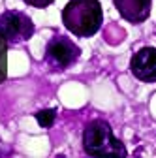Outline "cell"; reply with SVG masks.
<instances>
[{
    "label": "cell",
    "mask_w": 156,
    "mask_h": 158,
    "mask_svg": "<svg viewBox=\"0 0 156 158\" xmlns=\"http://www.w3.org/2000/svg\"><path fill=\"white\" fill-rule=\"evenodd\" d=\"M62 25L77 38L98 34L104 25V10L100 0H68L62 8Z\"/></svg>",
    "instance_id": "obj_1"
},
{
    "label": "cell",
    "mask_w": 156,
    "mask_h": 158,
    "mask_svg": "<svg viewBox=\"0 0 156 158\" xmlns=\"http://www.w3.org/2000/svg\"><path fill=\"white\" fill-rule=\"evenodd\" d=\"M132 75L143 83H156V47L147 45L132 55L130 60Z\"/></svg>",
    "instance_id": "obj_5"
},
{
    "label": "cell",
    "mask_w": 156,
    "mask_h": 158,
    "mask_svg": "<svg viewBox=\"0 0 156 158\" xmlns=\"http://www.w3.org/2000/svg\"><path fill=\"white\" fill-rule=\"evenodd\" d=\"M83 151L96 158H122L126 156L124 143L113 134V128L104 118H94L83 130Z\"/></svg>",
    "instance_id": "obj_2"
},
{
    "label": "cell",
    "mask_w": 156,
    "mask_h": 158,
    "mask_svg": "<svg viewBox=\"0 0 156 158\" xmlns=\"http://www.w3.org/2000/svg\"><path fill=\"white\" fill-rule=\"evenodd\" d=\"M81 55V49L66 36H53L45 49V62L53 70L70 68Z\"/></svg>",
    "instance_id": "obj_3"
},
{
    "label": "cell",
    "mask_w": 156,
    "mask_h": 158,
    "mask_svg": "<svg viewBox=\"0 0 156 158\" xmlns=\"http://www.w3.org/2000/svg\"><path fill=\"white\" fill-rule=\"evenodd\" d=\"M56 118V109H42L36 113V121L42 128H51Z\"/></svg>",
    "instance_id": "obj_7"
},
{
    "label": "cell",
    "mask_w": 156,
    "mask_h": 158,
    "mask_svg": "<svg viewBox=\"0 0 156 158\" xmlns=\"http://www.w3.org/2000/svg\"><path fill=\"white\" fill-rule=\"evenodd\" d=\"M113 4L124 21L132 25H141L150 15L152 0H113Z\"/></svg>",
    "instance_id": "obj_6"
},
{
    "label": "cell",
    "mask_w": 156,
    "mask_h": 158,
    "mask_svg": "<svg viewBox=\"0 0 156 158\" xmlns=\"http://www.w3.org/2000/svg\"><path fill=\"white\" fill-rule=\"evenodd\" d=\"M0 34L8 42H27L34 34V23L19 11H6L0 17Z\"/></svg>",
    "instance_id": "obj_4"
},
{
    "label": "cell",
    "mask_w": 156,
    "mask_h": 158,
    "mask_svg": "<svg viewBox=\"0 0 156 158\" xmlns=\"http://www.w3.org/2000/svg\"><path fill=\"white\" fill-rule=\"evenodd\" d=\"M27 6H32V8H38V10H43L47 6H51L55 0H23Z\"/></svg>",
    "instance_id": "obj_8"
}]
</instances>
